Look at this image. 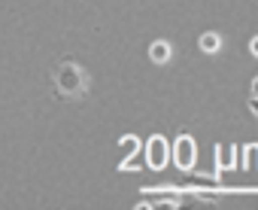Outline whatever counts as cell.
Segmentation results:
<instances>
[{
	"mask_svg": "<svg viewBox=\"0 0 258 210\" xmlns=\"http://www.w3.org/2000/svg\"><path fill=\"white\" fill-rule=\"evenodd\" d=\"M140 165H143V159L134 152V155H127V159L118 165V174H127V171H140Z\"/></svg>",
	"mask_w": 258,
	"mask_h": 210,
	"instance_id": "obj_6",
	"label": "cell"
},
{
	"mask_svg": "<svg viewBox=\"0 0 258 210\" xmlns=\"http://www.w3.org/2000/svg\"><path fill=\"white\" fill-rule=\"evenodd\" d=\"M198 46H201L204 52H210V55H213V52H219V46H222V40H219V34H213V31H210V34H201V40H198Z\"/></svg>",
	"mask_w": 258,
	"mask_h": 210,
	"instance_id": "obj_5",
	"label": "cell"
},
{
	"mask_svg": "<svg viewBox=\"0 0 258 210\" xmlns=\"http://www.w3.org/2000/svg\"><path fill=\"white\" fill-rule=\"evenodd\" d=\"M149 58H152L155 64H167V61H170V43H164V40L152 43V46H149Z\"/></svg>",
	"mask_w": 258,
	"mask_h": 210,
	"instance_id": "obj_4",
	"label": "cell"
},
{
	"mask_svg": "<svg viewBox=\"0 0 258 210\" xmlns=\"http://www.w3.org/2000/svg\"><path fill=\"white\" fill-rule=\"evenodd\" d=\"M249 52H252V55L258 58V37H255V40H249Z\"/></svg>",
	"mask_w": 258,
	"mask_h": 210,
	"instance_id": "obj_10",
	"label": "cell"
},
{
	"mask_svg": "<svg viewBox=\"0 0 258 210\" xmlns=\"http://www.w3.org/2000/svg\"><path fill=\"white\" fill-rule=\"evenodd\" d=\"M249 113H252V116L258 119V97H255V94L249 97Z\"/></svg>",
	"mask_w": 258,
	"mask_h": 210,
	"instance_id": "obj_9",
	"label": "cell"
},
{
	"mask_svg": "<svg viewBox=\"0 0 258 210\" xmlns=\"http://www.w3.org/2000/svg\"><path fill=\"white\" fill-rule=\"evenodd\" d=\"M216 155H219V159H216V165H219V171H228V168L234 165V159H228V149H225L222 143L216 146Z\"/></svg>",
	"mask_w": 258,
	"mask_h": 210,
	"instance_id": "obj_7",
	"label": "cell"
},
{
	"mask_svg": "<svg viewBox=\"0 0 258 210\" xmlns=\"http://www.w3.org/2000/svg\"><path fill=\"white\" fill-rule=\"evenodd\" d=\"M167 155H170L167 140H164L161 134H152V137L146 140V165H149L152 171H161V168L167 165Z\"/></svg>",
	"mask_w": 258,
	"mask_h": 210,
	"instance_id": "obj_3",
	"label": "cell"
},
{
	"mask_svg": "<svg viewBox=\"0 0 258 210\" xmlns=\"http://www.w3.org/2000/svg\"><path fill=\"white\" fill-rule=\"evenodd\" d=\"M49 79H52V91L58 100H79L88 91V70H82L73 58L58 61L52 67Z\"/></svg>",
	"mask_w": 258,
	"mask_h": 210,
	"instance_id": "obj_1",
	"label": "cell"
},
{
	"mask_svg": "<svg viewBox=\"0 0 258 210\" xmlns=\"http://www.w3.org/2000/svg\"><path fill=\"white\" fill-rule=\"evenodd\" d=\"M118 146H121L124 152H137V146H140V140H137L134 134H124V137L118 140Z\"/></svg>",
	"mask_w": 258,
	"mask_h": 210,
	"instance_id": "obj_8",
	"label": "cell"
},
{
	"mask_svg": "<svg viewBox=\"0 0 258 210\" xmlns=\"http://www.w3.org/2000/svg\"><path fill=\"white\" fill-rule=\"evenodd\" d=\"M173 165L179 171H191L195 168V159H198V146H195V137L191 134H179L176 143H173Z\"/></svg>",
	"mask_w": 258,
	"mask_h": 210,
	"instance_id": "obj_2",
	"label": "cell"
},
{
	"mask_svg": "<svg viewBox=\"0 0 258 210\" xmlns=\"http://www.w3.org/2000/svg\"><path fill=\"white\" fill-rule=\"evenodd\" d=\"M252 94H255V97H258V76H255V79H252Z\"/></svg>",
	"mask_w": 258,
	"mask_h": 210,
	"instance_id": "obj_11",
	"label": "cell"
}]
</instances>
